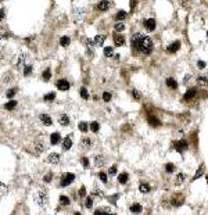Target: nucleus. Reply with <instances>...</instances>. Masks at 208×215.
<instances>
[{
	"label": "nucleus",
	"instance_id": "nucleus-32",
	"mask_svg": "<svg viewBox=\"0 0 208 215\" xmlns=\"http://www.w3.org/2000/svg\"><path fill=\"white\" fill-rule=\"evenodd\" d=\"M185 179H186V175H185V173H179V175H178V178H176V183H178V185H182L183 182H185Z\"/></svg>",
	"mask_w": 208,
	"mask_h": 215
},
{
	"label": "nucleus",
	"instance_id": "nucleus-36",
	"mask_svg": "<svg viewBox=\"0 0 208 215\" xmlns=\"http://www.w3.org/2000/svg\"><path fill=\"white\" fill-rule=\"evenodd\" d=\"M114 28H115V31H117V32H122L124 29H125V25L122 24V22H117Z\"/></svg>",
	"mask_w": 208,
	"mask_h": 215
},
{
	"label": "nucleus",
	"instance_id": "nucleus-59",
	"mask_svg": "<svg viewBox=\"0 0 208 215\" xmlns=\"http://www.w3.org/2000/svg\"><path fill=\"white\" fill-rule=\"evenodd\" d=\"M207 35H208V32H207Z\"/></svg>",
	"mask_w": 208,
	"mask_h": 215
},
{
	"label": "nucleus",
	"instance_id": "nucleus-43",
	"mask_svg": "<svg viewBox=\"0 0 208 215\" xmlns=\"http://www.w3.org/2000/svg\"><path fill=\"white\" fill-rule=\"evenodd\" d=\"M132 96L135 97V100H140V97H142V95L137 92V90H132Z\"/></svg>",
	"mask_w": 208,
	"mask_h": 215
},
{
	"label": "nucleus",
	"instance_id": "nucleus-19",
	"mask_svg": "<svg viewBox=\"0 0 208 215\" xmlns=\"http://www.w3.org/2000/svg\"><path fill=\"white\" fill-rule=\"evenodd\" d=\"M166 86H169L171 89H176L178 87V83H176V81H175L174 78H166Z\"/></svg>",
	"mask_w": 208,
	"mask_h": 215
},
{
	"label": "nucleus",
	"instance_id": "nucleus-57",
	"mask_svg": "<svg viewBox=\"0 0 208 215\" xmlns=\"http://www.w3.org/2000/svg\"><path fill=\"white\" fill-rule=\"evenodd\" d=\"M0 187H4V183H2V182H0Z\"/></svg>",
	"mask_w": 208,
	"mask_h": 215
},
{
	"label": "nucleus",
	"instance_id": "nucleus-18",
	"mask_svg": "<svg viewBox=\"0 0 208 215\" xmlns=\"http://www.w3.org/2000/svg\"><path fill=\"white\" fill-rule=\"evenodd\" d=\"M104 40H106V36H104V35H97L96 38H94V45L96 46H101L103 43H104Z\"/></svg>",
	"mask_w": 208,
	"mask_h": 215
},
{
	"label": "nucleus",
	"instance_id": "nucleus-21",
	"mask_svg": "<svg viewBox=\"0 0 208 215\" xmlns=\"http://www.w3.org/2000/svg\"><path fill=\"white\" fill-rule=\"evenodd\" d=\"M104 157L103 155H96L94 157V165H97V167H101V165H104Z\"/></svg>",
	"mask_w": 208,
	"mask_h": 215
},
{
	"label": "nucleus",
	"instance_id": "nucleus-54",
	"mask_svg": "<svg viewBox=\"0 0 208 215\" xmlns=\"http://www.w3.org/2000/svg\"><path fill=\"white\" fill-rule=\"evenodd\" d=\"M4 15H6L4 8H0V21H2V20H4Z\"/></svg>",
	"mask_w": 208,
	"mask_h": 215
},
{
	"label": "nucleus",
	"instance_id": "nucleus-7",
	"mask_svg": "<svg viewBox=\"0 0 208 215\" xmlns=\"http://www.w3.org/2000/svg\"><path fill=\"white\" fill-rule=\"evenodd\" d=\"M46 161H47V163H50V164H58V163H60V155L56 154V153H51V154L46 158Z\"/></svg>",
	"mask_w": 208,
	"mask_h": 215
},
{
	"label": "nucleus",
	"instance_id": "nucleus-44",
	"mask_svg": "<svg viewBox=\"0 0 208 215\" xmlns=\"http://www.w3.org/2000/svg\"><path fill=\"white\" fill-rule=\"evenodd\" d=\"M85 204H86V207H88V208H90L92 205H93V200H92V197H88V199H86Z\"/></svg>",
	"mask_w": 208,
	"mask_h": 215
},
{
	"label": "nucleus",
	"instance_id": "nucleus-56",
	"mask_svg": "<svg viewBox=\"0 0 208 215\" xmlns=\"http://www.w3.org/2000/svg\"><path fill=\"white\" fill-rule=\"evenodd\" d=\"M189 4H190V3L187 2V0H183V2H182V6H183V7H187Z\"/></svg>",
	"mask_w": 208,
	"mask_h": 215
},
{
	"label": "nucleus",
	"instance_id": "nucleus-13",
	"mask_svg": "<svg viewBox=\"0 0 208 215\" xmlns=\"http://www.w3.org/2000/svg\"><path fill=\"white\" fill-rule=\"evenodd\" d=\"M196 96H197V90H196V89H190V90H187V92H186L185 100H192V99H194Z\"/></svg>",
	"mask_w": 208,
	"mask_h": 215
},
{
	"label": "nucleus",
	"instance_id": "nucleus-6",
	"mask_svg": "<svg viewBox=\"0 0 208 215\" xmlns=\"http://www.w3.org/2000/svg\"><path fill=\"white\" fill-rule=\"evenodd\" d=\"M97 8L101 11H107L108 8H111V3L108 2V0H101V2L97 4Z\"/></svg>",
	"mask_w": 208,
	"mask_h": 215
},
{
	"label": "nucleus",
	"instance_id": "nucleus-8",
	"mask_svg": "<svg viewBox=\"0 0 208 215\" xmlns=\"http://www.w3.org/2000/svg\"><path fill=\"white\" fill-rule=\"evenodd\" d=\"M57 87L60 90H68L70 89V82L65 81V79H60V81L57 82Z\"/></svg>",
	"mask_w": 208,
	"mask_h": 215
},
{
	"label": "nucleus",
	"instance_id": "nucleus-5",
	"mask_svg": "<svg viewBox=\"0 0 208 215\" xmlns=\"http://www.w3.org/2000/svg\"><path fill=\"white\" fill-rule=\"evenodd\" d=\"M144 26H146V29H147L148 32H153L154 29H155V20H154V18L146 20V21H144Z\"/></svg>",
	"mask_w": 208,
	"mask_h": 215
},
{
	"label": "nucleus",
	"instance_id": "nucleus-34",
	"mask_svg": "<svg viewBox=\"0 0 208 215\" xmlns=\"http://www.w3.org/2000/svg\"><path fill=\"white\" fill-rule=\"evenodd\" d=\"M60 203H61V205H68V204H70V199L62 194V196L60 197Z\"/></svg>",
	"mask_w": 208,
	"mask_h": 215
},
{
	"label": "nucleus",
	"instance_id": "nucleus-3",
	"mask_svg": "<svg viewBox=\"0 0 208 215\" xmlns=\"http://www.w3.org/2000/svg\"><path fill=\"white\" fill-rule=\"evenodd\" d=\"M183 203H185V197H183V194H176V196H174L172 200H171L172 207H180Z\"/></svg>",
	"mask_w": 208,
	"mask_h": 215
},
{
	"label": "nucleus",
	"instance_id": "nucleus-26",
	"mask_svg": "<svg viewBox=\"0 0 208 215\" xmlns=\"http://www.w3.org/2000/svg\"><path fill=\"white\" fill-rule=\"evenodd\" d=\"M79 129H81V132H88L89 131V125H88V122H85V121H82L81 123H79Z\"/></svg>",
	"mask_w": 208,
	"mask_h": 215
},
{
	"label": "nucleus",
	"instance_id": "nucleus-2",
	"mask_svg": "<svg viewBox=\"0 0 208 215\" xmlns=\"http://www.w3.org/2000/svg\"><path fill=\"white\" fill-rule=\"evenodd\" d=\"M74 181H75V175H74V173H64V175L61 176L60 186L61 187H67L68 185H71Z\"/></svg>",
	"mask_w": 208,
	"mask_h": 215
},
{
	"label": "nucleus",
	"instance_id": "nucleus-31",
	"mask_svg": "<svg viewBox=\"0 0 208 215\" xmlns=\"http://www.w3.org/2000/svg\"><path fill=\"white\" fill-rule=\"evenodd\" d=\"M139 190H140L142 193H148V191H150V186H148V185L142 183L140 186H139Z\"/></svg>",
	"mask_w": 208,
	"mask_h": 215
},
{
	"label": "nucleus",
	"instance_id": "nucleus-25",
	"mask_svg": "<svg viewBox=\"0 0 208 215\" xmlns=\"http://www.w3.org/2000/svg\"><path fill=\"white\" fill-rule=\"evenodd\" d=\"M90 129H92V132H94V133H97V132H99V129H100V125H99V122H96V121H93V122L90 123Z\"/></svg>",
	"mask_w": 208,
	"mask_h": 215
},
{
	"label": "nucleus",
	"instance_id": "nucleus-55",
	"mask_svg": "<svg viewBox=\"0 0 208 215\" xmlns=\"http://www.w3.org/2000/svg\"><path fill=\"white\" fill-rule=\"evenodd\" d=\"M85 193H86V190H85V187H82V189L81 190H79V196H85Z\"/></svg>",
	"mask_w": 208,
	"mask_h": 215
},
{
	"label": "nucleus",
	"instance_id": "nucleus-28",
	"mask_svg": "<svg viewBox=\"0 0 208 215\" xmlns=\"http://www.w3.org/2000/svg\"><path fill=\"white\" fill-rule=\"evenodd\" d=\"M60 125H62V126H65V125H68L70 123V118H68L67 115H61V118H60Z\"/></svg>",
	"mask_w": 208,
	"mask_h": 215
},
{
	"label": "nucleus",
	"instance_id": "nucleus-12",
	"mask_svg": "<svg viewBox=\"0 0 208 215\" xmlns=\"http://www.w3.org/2000/svg\"><path fill=\"white\" fill-rule=\"evenodd\" d=\"M60 142H61L60 133H51V136H50V143L51 144H58Z\"/></svg>",
	"mask_w": 208,
	"mask_h": 215
},
{
	"label": "nucleus",
	"instance_id": "nucleus-37",
	"mask_svg": "<svg viewBox=\"0 0 208 215\" xmlns=\"http://www.w3.org/2000/svg\"><path fill=\"white\" fill-rule=\"evenodd\" d=\"M42 76H43L44 81H49V79L51 78V71H50V69H46V71L43 72V75H42Z\"/></svg>",
	"mask_w": 208,
	"mask_h": 215
},
{
	"label": "nucleus",
	"instance_id": "nucleus-48",
	"mask_svg": "<svg viewBox=\"0 0 208 215\" xmlns=\"http://www.w3.org/2000/svg\"><path fill=\"white\" fill-rule=\"evenodd\" d=\"M31 71H32V67H31V65H26L25 69H24V74H25V75H29Z\"/></svg>",
	"mask_w": 208,
	"mask_h": 215
},
{
	"label": "nucleus",
	"instance_id": "nucleus-52",
	"mask_svg": "<svg viewBox=\"0 0 208 215\" xmlns=\"http://www.w3.org/2000/svg\"><path fill=\"white\" fill-rule=\"evenodd\" d=\"M51 178H53V175H51V173H47V175L46 176H44V182H50V181H51Z\"/></svg>",
	"mask_w": 208,
	"mask_h": 215
},
{
	"label": "nucleus",
	"instance_id": "nucleus-17",
	"mask_svg": "<svg viewBox=\"0 0 208 215\" xmlns=\"http://www.w3.org/2000/svg\"><path fill=\"white\" fill-rule=\"evenodd\" d=\"M142 210H143V207H142L140 204H132L130 205V212H133V214H140Z\"/></svg>",
	"mask_w": 208,
	"mask_h": 215
},
{
	"label": "nucleus",
	"instance_id": "nucleus-16",
	"mask_svg": "<svg viewBox=\"0 0 208 215\" xmlns=\"http://www.w3.org/2000/svg\"><path fill=\"white\" fill-rule=\"evenodd\" d=\"M114 42H115V45H117V46H122L125 43V38L117 33V35H114Z\"/></svg>",
	"mask_w": 208,
	"mask_h": 215
},
{
	"label": "nucleus",
	"instance_id": "nucleus-33",
	"mask_svg": "<svg viewBox=\"0 0 208 215\" xmlns=\"http://www.w3.org/2000/svg\"><path fill=\"white\" fill-rule=\"evenodd\" d=\"M126 15H128V14L125 13V11H118L117 15H115V20H119V21H121V20L126 18Z\"/></svg>",
	"mask_w": 208,
	"mask_h": 215
},
{
	"label": "nucleus",
	"instance_id": "nucleus-58",
	"mask_svg": "<svg viewBox=\"0 0 208 215\" xmlns=\"http://www.w3.org/2000/svg\"><path fill=\"white\" fill-rule=\"evenodd\" d=\"M75 215H81V214H79V212H75Z\"/></svg>",
	"mask_w": 208,
	"mask_h": 215
},
{
	"label": "nucleus",
	"instance_id": "nucleus-9",
	"mask_svg": "<svg viewBox=\"0 0 208 215\" xmlns=\"http://www.w3.org/2000/svg\"><path fill=\"white\" fill-rule=\"evenodd\" d=\"M179 47H180V42L178 40V42H174L172 45H169L168 47H166V50H168L169 53H176L178 50H179Z\"/></svg>",
	"mask_w": 208,
	"mask_h": 215
},
{
	"label": "nucleus",
	"instance_id": "nucleus-49",
	"mask_svg": "<svg viewBox=\"0 0 208 215\" xmlns=\"http://www.w3.org/2000/svg\"><path fill=\"white\" fill-rule=\"evenodd\" d=\"M94 215H115V214H108V212H104V211H94Z\"/></svg>",
	"mask_w": 208,
	"mask_h": 215
},
{
	"label": "nucleus",
	"instance_id": "nucleus-35",
	"mask_svg": "<svg viewBox=\"0 0 208 215\" xmlns=\"http://www.w3.org/2000/svg\"><path fill=\"white\" fill-rule=\"evenodd\" d=\"M81 96H82V99H85V100L89 99V93H88V90H86L85 86L81 87Z\"/></svg>",
	"mask_w": 208,
	"mask_h": 215
},
{
	"label": "nucleus",
	"instance_id": "nucleus-47",
	"mask_svg": "<svg viewBox=\"0 0 208 215\" xmlns=\"http://www.w3.org/2000/svg\"><path fill=\"white\" fill-rule=\"evenodd\" d=\"M82 165L83 167H85V168H88L89 167V160H88V158H86V157H82Z\"/></svg>",
	"mask_w": 208,
	"mask_h": 215
},
{
	"label": "nucleus",
	"instance_id": "nucleus-45",
	"mask_svg": "<svg viewBox=\"0 0 208 215\" xmlns=\"http://www.w3.org/2000/svg\"><path fill=\"white\" fill-rule=\"evenodd\" d=\"M197 67H198L200 69L205 68V61H201V60H198V61H197Z\"/></svg>",
	"mask_w": 208,
	"mask_h": 215
},
{
	"label": "nucleus",
	"instance_id": "nucleus-40",
	"mask_svg": "<svg viewBox=\"0 0 208 215\" xmlns=\"http://www.w3.org/2000/svg\"><path fill=\"white\" fill-rule=\"evenodd\" d=\"M201 175H203V168H198V169H197V172H196V175L193 176V181H196V179H198V178H200Z\"/></svg>",
	"mask_w": 208,
	"mask_h": 215
},
{
	"label": "nucleus",
	"instance_id": "nucleus-27",
	"mask_svg": "<svg viewBox=\"0 0 208 215\" xmlns=\"http://www.w3.org/2000/svg\"><path fill=\"white\" fill-rule=\"evenodd\" d=\"M112 54H114V49H112L111 46H108V47L104 49V56H106V57H111Z\"/></svg>",
	"mask_w": 208,
	"mask_h": 215
},
{
	"label": "nucleus",
	"instance_id": "nucleus-15",
	"mask_svg": "<svg viewBox=\"0 0 208 215\" xmlns=\"http://www.w3.org/2000/svg\"><path fill=\"white\" fill-rule=\"evenodd\" d=\"M71 146H72V140H71V137H65L64 140H62V149L64 150H70Z\"/></svg>",
	"mask_w": 208,
	"mask_h": 215
},
{
	"label": "nucleus",
	"instance_id": "nucleus-42",
	"mask_svg": "<svg viewBox=\"0 0 208 215\" xmlns=\"http://www.w3.org/2000/svg\"><path fill=\"white\" fill-rule=\"evenodd\" d=\"M166 172H169V173H172L175 171V167H174V164H166Z\"/></svg>",
	"mask_w": 208,
	"mask_h": 215
},
{
	"label": "nucleus",
	"instance_id": "nucleus-10",
	"mask_svg": "<svg viewBox=\"0 0 208 215\" xmlns=\"http://www.w3.org/2000/svg\"><path fill=\"white\" fill-rule=\"evenodd\" d=\"M36 203H38L39 205H44V204H46V194H44L43 191H39V193H38Z\"/></svg>",
	"mask_w": 208,
	"mask_h": 215
},
{
	"label": "nucleus",
	"instance_id": "nucleus-46",
	"mask_svg": "<svg viewBox=\"0 0 208 215\" xmlns=\"http://www.w3.org/2000/svg\"><path fill=\"white\" fill-rule=\"evenodd\" d=\"M99 178L101 179V182L107 183V176H106V173H104V172H100V173H99Z\"/></svg>",
	"mask_w": 208,
	"mask_h": 215
},
{
	"label": "nucleus",
	"instance_id": "nucleus-20",
	"mask_svg": "<svg viewBox=\"0 0 208 215\" xmlns=\"http://www.w3.org/2000/svg\"><path fill=\"white\" fill-rule=\"evenodd\" d=\"M81 146L83 147V149H90L92 147V139H89V137H83Z\"/></svg>",
	"mask_w": 208,
	"mask_h": 215
},
{
	"label": "nucleus",
	"instance_id": "nucleus-1",
	"mask_svg": "<svg viewBox=\"0 0 208 215\" xmlns=\"http://www.w3.org/2000/svg\"><path fill=\"white\" fill-rule=\"evenodd\" d=\"M132 49L143 54H150L154 49V43L148 36H144L142 33H135L132 36Z\"/></svg>",
	"mask_w": 208,
	"mask_h": 215
},
{
	"label": "nucleus",
	"instance_id": "nucleus-50",
	"mask_svg": "<svg viewBox=\"0 0 208 215\" xmlns=\"http://www.w3.org/2000/svg\"><path fill=\"white\" fill-rule=\"evenodd\" d=\"M85 43H86V46H89V47H92V46L94 45V42L92 39H85Z\"/></svg>",
	"mask_w": 208,
	"mask_h": 215
},
{
	"label": "nucleus",
	"instance_id": "nucleus-53",
	"mask_svg": "<svg viewBox=\"0 0 208 215\" xmlns=\"http://www.w3.org/2000/svg\"><path fill=\"white\" fill-rule=\"evenodd\" d=\"M117 173V167H111L110 168V175H115Z\"/></svg>",
	"mask_w": 208,
	"mask_h": 215
},
{
	"label": "nucleus",
	"instance_id": "nucleus-23",
	"mask_svg": "<svg viewBox=\"0 0 208 215\" xmlns=\"http://www.w3.org/2000/svg\"><path fill=\"white\" fill-rule=\"evenodd\" d=\"M15 107H17V101H15V100H10L7 104H4V108H6V110H14Z\"/></svg>",
	"mask_w": 208,
	"mask_h": 215
},
{
	"label": "nucleus",
	"instance_id": "nucleus-22",
	"mask_svg": "<svg viewBox=\"0 0 208 215\" xmlns=\"http://www.w3.org/2000/svg\"><path fill=\"white\" fill-rule=\"evenodd\" d=\"M148 123H150L151 126H160V125H161L160 119L155 118V117H148Z\"/></svg>",
	"mask_w": 208,
	"mask_h": 215
},
{
	"label": "nucleus",
	"instance_id": "nucleus-29",
	"mask_svg": "<svg viewBox=\"0 0 208 215\" xmlns=\"http://www.w3.org/2000/svg\"><path fill=\"white\" fill-rule=\"evenodd\" d=\"M44 101H53V100L56 99V93H47V95H44Z\"/></svg>",
	"mask_w": 208,
	"mask_h": 215
},
{
	"label": "nucleus",
	"instance_id": "nucleus-24",
	"mask_svg": "<svg viewBox=\"0 0 208 215\" xmlns=\"http://www.w3.org/2000/svg\"><path fill=\"white\" fill-rule=\"evenodd\" d=\"M70 43H71V39H70L68 36H62L61 39H60V45L64 46V47H65V46H68Z\"/></svg>",
	"mask_w": 208,
	"mask_h": 215
},
{
	"label": "nucleus",
	"instance_id": "nucleus-41",
	"mask_svg": "<svg viewBox=\"0 0 208 215\" xmlns=\"http://www.w3.org/2000/svg\"><path fill=\"white\" fill-rule=\"evenodd\" d=\"M15 92H17L15 89H8L6 95H7V97H8V99H11V97H14V95H15Z\"/></svg>",
	"mask_w": 208,
	"mask_h": 215
},
{
	"label": "nucleus",
	"instance_id": "nucleus-60",
	"mask_svg": "<svg viewBox=\"0 0 208 215\" xmlns=\"http://www.w3.org/2000/svg\"><path fill=\"white\" fill-rule=\"evenodd\" d=\"M0 38H2V36H0Z\"/></svg>",
	"mask_w": 208,
	"mask_h": 215
},
{
	"label": "nucleus",
	"instance_id": "nucleus-38",
	"mask_svg": "<svg viewBox=\"0 0 208 215\" xmlns=\"http://www.w3.org/2000/svg\"><path fill=\"white\" fill-rule=\"evenodd\" d=\"M197 82H198L200 85H207V83H208V79L205 78V76H198Z\"/></svg>",
	"mask_w": 208,
	"mask_h": 215
},
{
	"label": "nucleus",
	"instance_id": "nucleus-51",
	"mask_svg": "<svg viewBox=\"0 0 208 215\" xmlns=\"http://www.w3.org/2000/svg\"><path fill=\"white\" fill-rule=\"evenodd\" d=\"M24 60H25V54H21V56H20V60H18V65H22V64H24Z\"/></svg>",
	"mask_w": 208,
	"mask_h": 215
},
{
	"label": "nucleus",
	"instance_id": "nucleus-11",
	"mask_svg": "<svg viewBox=\"0 0 208 215\" xmlns=\"http://www.w3.org/2000/svg\"><path fill=\"white\" fill-rule=\"evenodd\" d=\"M44 144L43 143H40V142H36V144H35V154L36 155H39V154H42V153L44 151Z\"/></svg>",
	"mask_w": 208,
	"mask_h": 215
},
{
	"label": "nucleus",
	"instance_id": "nucleus-30",
	"mask_svg": "<svg viewBox=\"0 0 208 215\" xmlns=\"http://www.w3.org/2000/svg\"><path fill=\"white\" fill-rule=\"evenodd\" d=\"M118 181H119V183H126L128 182V173H121L119 176H118Z\"/></svg>",
	"mask_w": 208,
	"mask_h": 215
},
{
	"label": "nucleus",
	"instance_id": "nucleus-14",
	"mask_svg": "<svg viewBox=\"0 0 208 215\" xmlns=\"http://www.w3.org/2000/svg\"><path fill=\"white\" fill-rule=\"evenodd\" d=\"M40 119H42V122H43L46 126H50V125L53 123V121H51V118H50V115H46V114H42V115H40Z\"/></svg>",
	"mask_w": 208,
	"mask_h": 215
},
{
	"label": "nucleus",
	"instance_id": "nucleus-39",
	"mask_svg": "<svg viewBox=\"0 0 208 215\" xmlns=\"http://www.w3.org/2000/svg\"><path fill=\"white\" fill-rule=\"evenodd\" d=\"M111 93H108V92H104L103 93V100L104 101H110V100H111Z\"/></svg>",
	"mask_w": 208,
	"mask_h": 215
},
{
	"label": "nucleus",
	"instance_id": "nucleus-4",
	"mask_svg": "<svg viewBox=\"0 0 208 215\" xmlns=\"http://www.w3.org/2000/svg\"><path fill=\"white\" fill-rule=\"evenodd\" d=\"M187 147H189V143H187L186 140H183V139L175 143V149H176V151H179V153H183L185 150H187Z\"/></svg>",
	"mask_w": 208,
	"mask_h": 215
}]
</instances>
